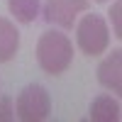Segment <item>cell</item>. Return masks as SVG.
Instances as JSON below:
<instances>
[{
    "instance_id": "277c9868",
    "label": "cell",
    "mask_w": 122,
    "mask_h": 122,
    "mask_svg": "<svg viewBox=\"0 0 122 122\" xmlns=\"http://www.w3.org/2000/svg\"><path fill=\"white\" fill-rule=\"evenodd\" d=\"M90 7V0H46L44 3V20L49 25L61 29H71L76 25V17Z\"/></svg>"
},
{
    "instance_id": "9c48e42d",
    "label": "cell",
    "mask_w": 122,
    "mask_h": 122,
    "mask_svg": "<svg viewBox=\"0 0 122 122\" xmlns=\"http://www.w3.org/2000/svg\"><path fill=\"white\" fill-rule=\"evenodd\" d=\"M120 12H122V3H120V0H115L107 15H110V22H112V27H115V37H117V39H122V27H120Z\"/></svg>"
},
{
    "instance_id": "52a82bcc",
    "label": "cell",
    "mask_w": 122,
    "mask_h": 122,
    "mask_svg": "<svg viewBox=\"0 0 122 122\" xmlns=\"http://www.w3.org/2000/svg\"><path fill=\"white\" fill-rule=\"evenodd\" d=\"M88 117L93 122H117L120 120V103L112 95H98L90 103Z\"/></svg>"
},
{
    "instance_id": "30bf717a",
    "label": "cell",
    "mask_w": 122,
    "mask_h": 122,
    "mask_svg": "<svg viewBox=\"0 0 122 122\" xmlns=\"http://www.w3.org/2000/svg\"><path fill=\"white\" fill-rule=\"evenodd\" d=\"M12 112V98H0V122H10Z\"/></svg>"
},
{
    "instance_id": "7a4b0ae2",
    "label": "cell",
    "mask_w": 122,
    "mask_h": 122,
    "mask_svg": "<svg viewBox=\"0 0 122 122\" xmlns=\"http://www.w3.org/2000/svg\"><path fill=\"white\" fill-rule=\"evenodd\" d=\"M76 44L86 56H100L110 46V29L103 15L88 12L78 20L76 25Z\"/></svg>"
},
{
    "instance_id": "ba28073f",
    "label": "cell",
    "mask_w": 122,
    "mask_h": 122,
    "mask_svg": "<svg viewBox=\"0 0 122 122\" xmlns=\"http://www.w3.org/2000/svg\"><path fill=\"white\" fill-rule=\"evenodd\" d=\"M7 10L10 15H15L17 22L32 25L39 15V0H7Z\"/></svg>"
},
{
    "instance_id": "3957f363",
    "label": "cell",
    "mask_w": 122,
    "mask_h": 122,
    "mask_svg": "<svg viewBox=\"0 0 122 122\" xmlns=\"http://www.w3.org/2000/svg\"><path fill=\"white\" fill-rule=\"evenodd\" d=\"M51 112V95L39 83H29L20 90L15 100V115L22 122H42Z\"/></svg>"
},
{
    "instance_id": "6da1fadb",
    "label": "cell",
    "mask_w": 122,
    "mask_h": 122,
    "mask_svg": "<svg viewBox=\"0 0 122 122\" xmlns=\"http://www.w3.org/2000/svg\"><path fill=\"white\" fill-rule=\"evenodd\" d=\"M37 61L49 76H61L73 61V42L56 29H49L37 39Z\"/></svg>"
},
{
    "instance_id": "8992f818",
    "label": "cell",
    "mask_w": 122,
    "mask_h": 122,
    "mask_svg": "<svg viewBox=\"0 0 122 122\" xmlns=\"http://www.w3.org/2000/svg\"><path fill=\"white\" fill-rule=\"evenodd\" d=\"M20 49V32L12 25V20L0 17V64L12 61Z\"/></svg>"
},
{
    "instance_id": "8fae6325",
    "label": "cell",
    "mask_w": 122,
    "mask_h": 122,
    "mask_svg": "<svg viewBox=\"0 0 122 122\" xmlns=\"http://www.w3.org/2000/svg\"><path fill=\"white\" fill-rule=\"evenodd\" d=\"M95 3H107V0H95Z\"/></svg>"
},
{
    "instance_id": "5b68a950",
    "label": "cell",
    "mask_w": 122,
    "mask_h": 122,
    "mask_svg": "<svg viewBox=\"0 0 122 122\" xmlns=\"http://www.w3.org/2000/svg\"><path fill=\"white\" fill-rule=\"evenodd\" d=\"M98 81L100 86L112 90V93H122V51L115 49L112 54H107L98 66Z\"/></svg>"
}]
</instances>
